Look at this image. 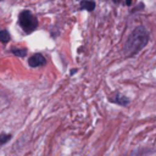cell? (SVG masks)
<instances>
[{"label": "cell", "mask_w": 156, "mask_h": 156, "mask_svg": "<svg viewBox=\"0 0 156 156\" xmlns=\"http://www.w3.org/2000/svg\"><path fill=\"white\" fill-rule=\"evenodd\" d=\"M149 41V33L146 32V29L141 26L136 27L132 34L128 37L126 46H124V51L128 56L135 55L138 51H140Z\"/></svg>", "instance_id": "6da1fadb"}, {"label": "cell", "mask_w": 156, "mask_h": 156, "mask_svg": "<svg viewBox=\"0 0 156 156\" xmlns=\"http://www.w3.org/2000/svg\"><path fill=\"white\" fill-rule=\"evenodd\" d=\"M18 22H20L21 27L24 29V32H27V33L33 32V30L37 28V26H38L37 18H35L29 11H23V12H21V15H20V17H18Z\"/></svg>", "instance_id": "7a4b0ae2"}, {"label": "cell", "mask_w": 156, "mask_h": 156, "mask_svg": "<svg viewBox=\"0 0 156 156\" xmlns=\"http://www.w3.org/2000/svg\"><path fill=\"white\" fill-rule=\"evenodd\" d=\"M45 62H46V60H45V57L41 55V54H34L32 57H29V60H28V63H29V66H32V67H39V66H43V65H45Z\"/></svg>", "instance_id": "3957f363"}, {"label": "cell", "mask_w": 156, "mask_h": 156, "mask_svg": "<svg viewBox=\"0 0 156 156\" xmlns=\"http://www.w3.org/2000/svg\"><path fill=\"white\" fill-rule=\"evenodd\" d=\"M80 6H82V9H83V10L93 11V10H94V7H95V4H94V2H87V1H84V2H82V4H80Z\"/></svg>", "instance_id": "277c9868"}, {"label": "cell", "mask_w": 156, "mask_h": 156, "mask_svg": "<svg viewBox=\"0 0 156 156\" xmlns=\"http://www.w3.org/2000/svg\"><path fill=\"white\" fill-rule=\"evenodd\" d=\"M9 40H10V34H9V32H7V30H1V32H0V41L6 43V41H9Z\"/></svg>", "instance_id": "5b68a950"}, {"label": "cell", "mask_w": 156, "mask_h": 156, "mask_svg": "<svg viewBox=\"0 0 156 156\" xmlns=\"http://www.w3.org/2000/svg\"><path fill=\"white\" fill-rule=\"evenodd\" d=\"M111 100L115 101V102H117V104H121V105H126V104H128V99L124 98V96H118V99H111Z\"/></svg>", "instance_id": "8992f818"}, {"label": "cell", "mask_w": 156, "mask_h": 156, "mask_svg": "<svg viewBox=\"0 0 156 156\" xmlns=\"http://www.w3.org/2000/svg\"><path fill=\"white\" fill-rule=\"evenodd\" d=\"M10 138H11V136H10V135H7V134H5V135H0V145H2L4 143H6Z\"/></svg>", "instance_id": "52a82bcc"}]
</instances>
